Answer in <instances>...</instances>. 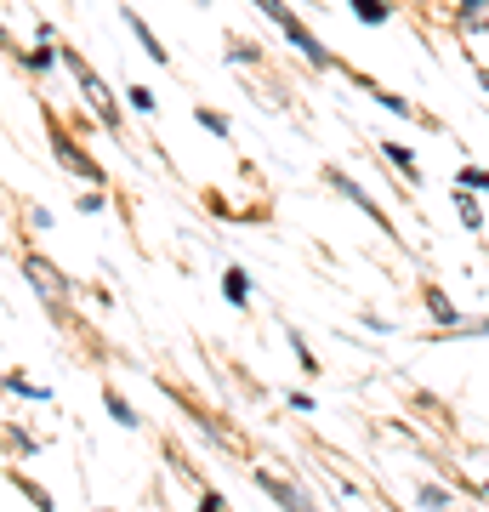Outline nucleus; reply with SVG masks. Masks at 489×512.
I'll list each match as a JSON object with an SVG mask.
<instances>
[{
  "label": "nucleus",
  "mask_w": 489,
  "mask_h": 512,
  "mask_svg": "<svg viewBox=\"0 0 489 512\" xmlns=\"http://www.w3.org/2000/svg\"><path fill=\"white\" fill-rule=\"evenodd\" d=\"M63 63H69V69L80 74V86H86V97H91V109L103 114V120H109V126H120V114H114L109 92H103V80H97V74H91V69H86V63H80V57H74V52H63Z\"/></svg>",
  "instance_id": "1"
},
{
  "label": "nucleus",
  "mask_w": 489,
  "mask_h": 512,
  "mask_svg": "<svg viewBox=\"0 0 489 512\" xmlns=\"http://www.w3.org/2000/svg\"><path fill=\"white\" fill-rule=\"evenodd\" d=\"M126 23H131V35L143 40V52L154 57V63H165V46H160V40H154V29H148V23L137 18V12H126Z\"/></svg>",
  "instance_id": "2"
},
{
  "label": "nucleus",
  "mask_w": 489,
  "mask_h": 512,
  "mask_svg": "<svg viewBox=\"0 0 489 512\" xmlns=\"http://www.w3.org/2000/svg\"><path fill=\"white\" fill-rule=\"evenodd\" d=\"M222 291H228L234 308H245V274H239V268H228V285H222Z\"/></svg>",
  "instance_id": "3"
},
{
  "label": "nucleus",
  "mask_w": 489,
  "mask_h": 512,
  "mask_svg": "<svg viewBox=\"0 0 489 512\" xmlns=\"http://www.w3.org/2000/svg\"><path fill=\"white\" fill-rule=\"evenodd\" d=\"M353 12H359L364 23H381V18H387V6H381V0H353Z\"/></svg>",
  "instance_id": "4"
},
{
  "label": "nucleus",
  "mask_w": 489,
  "mask_h": 512,
  "mask_svg": "<svg viewBox=\"0 0 489 512\" xmlns=\"http://www.w3.org/2000/svg\"><path fill=\"white\" fill-rule=\"evenodd\" d=\"M427 308H433L438 319H455V313H450V302H444V296H438V291H427Z\"/></svg>",
  "instance_id": "5"
},
{
  "label": "nucleus",
  "mask_w": 489,
  "mask_h": 512,
  "mask_svg": "<svg viewBox=\"0 0 489 512\" xmlns=\"http://www.w3.org/2000/svg\"><path fill=\"white\" fill-rule=\"evenodd\" d=\"M478 86H484V92H489V69H484V74H478Z\"/></svg>",
  "instance_id": "6"
}]
</instances>
